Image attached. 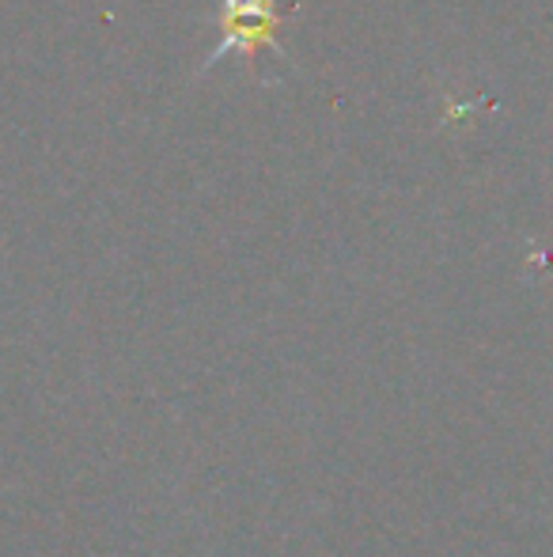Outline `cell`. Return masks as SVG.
Wrapping results in <instances>:
<instances>
[{
    "label": "cell",
    "mask_w": 553,
    "mask_h": 557,
    "mask_svg": "<svg viewBox=\"0 0 553 557\" xmlns=\"http://www.w3.org/2000/svg\"><path fill=\"white\" fill-rule=\"evenodd\" d=\"M259 46L277 50L274 0H221V42L209 53V65H213L216 58H228L231 50L254 53Z\"/></svg>",
    "instance_id": "1"
}]
</instances>
